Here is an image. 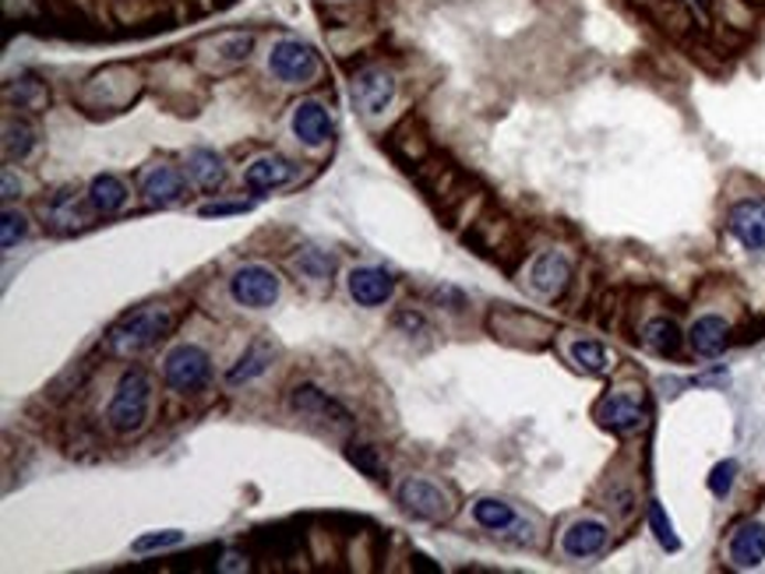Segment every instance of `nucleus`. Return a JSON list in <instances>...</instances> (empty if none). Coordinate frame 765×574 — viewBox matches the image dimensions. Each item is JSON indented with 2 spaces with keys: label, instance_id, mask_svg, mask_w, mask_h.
<instances>
[{
  "label": "nucleus",
  "instance_id": "0eeeda50",
  "mask_svg": "<svg viewBox=\"0 0 765 574\" xmlns=\"http://www.w3.org/2000/svg\"><path fill=\"white\" fill-rule=\"evenodd\" d=\"M396 99H399V74L388 64H364L353 74V103H357V109L367 120L385 117L396 106Z\"/></svg>",
  "mask_w": 765,
  "mask_h": 574
},
{
  "label": "nucleus",
  "instance_id": "39448f33",
  "mask_svg": "<svg viewBox=\"0 0 765 574\" xmlns=\"http://www.w3.org/2000/svg\"><path fill=\"white\" fill-rule=\"evenodd\" d=\"M212 381V353L198 342H177L163 357V384L180 398L201 395Z\"/></svg>",
  "mask_w": 765,
  "mask_h": 574
},
{
  "label": "nucleus",
  "instance_id": "79ce46f5",
  "mask_svg": "<svg viewBox=\"0 0 765 574\" xmlns=\"http://www.w3.org/2000/svg\"><path fill=\"white\" fill-rule=\"evenodd\" d=\"M391 321H396V328H402L406 336H413V331H427V318H423L420 310H413V307H402Z\"/></svg>",
  "mask_w": 765,
  "mask_h": 574
},
{
  "label": "nucleus",
  "instance_id": "7ed1b4c3",
  "mask_svg": "<svg viewBox=\"0 0 765 574\" xmlns=\"http://www.w3.org/2000/svg\"><path fill=\"white\" fill-rule=\"evenodd\" d=\"M156 402V384L145 366H127L106 405V427L117 437H135L148 427Z\"/></svg>",
  "mask_w": 765,
  "mask_h": 574
},
{
  "label": "nucleus",
  "instance_id": "4c0bfd02",
  "mask_svg": "<svg viewBox=\"0 0 765 574\" xmlns=\"http://www.w3.org/2000/svg\"><path fill=\"white\" fill-rule=\"evenodd\" d=\"M737 472H741V466L734 458H723V461H716L713 466V472H709V479H705V487H709V493L713 497H731V490H734V483H737Z\"/></svg>",
  "mask_w": 765,
  "mask_h": 574
},
{
  "label": "nucleus",
  "instance_id": "4468645a",
  "mask_svg": "<svg viewBox=\"0 0 765 574\" xmlns=\"http://www.w3.org/2000/svg\"><path fill=\"white\" fill-rule=\"evenodd\" d=\"M188 170H180L174 162H148L138 173V191L148 205L156 209H174L188 198Z\"/></svg>",
  "mask_w": 765,
  "mask_h": 574
},
{
  "label": "nucleus",
  "instance_id": "aec40b11",
  "mask_svg": "<svg viewBox=\"0 0 765 574\" xmlns=\"http://www.w3.org/2000/svg\"><path fill=\"white\" fill-rule=\"evenodd\" d=\"M726 233H731L744 251H765V198H741L726 212Z\"/></svg>",
  "mask_w": 765,
  "mask_h": 574
},
{
  "label": "nucleus",
  "instance_id": "7c9ffc66",
  "mask_svg": "<svg viewBox=\"0 0 765 574\" xmlns=\"http://www.w3.org/2000/svg\"><path fill=\"white\" fill-rule=\"evenodd\" d=\"M88 201H92V209H96L99 215H117L124 205H127V183L117 177V173H99V177H92L88 180Z\"/></svg>",
  "mask_w": 765,
  "mask_h": 574
},
{
  "label": "nucleus",
  "instance_id": "5701e85b",
  "mask_svg": "<svg viewBox=\"0 0 765 574\" xmlns=\"http://www.w3.org/2000/svg\"><path fill=\"white\" fill-rule=\"evenodd\" d=\"M726 561H731V567L737 571H755L765 564V522H758V518H748V522H741L731 540H726Z\"/></svg>",
  "mask_w": 765,
  "mask_h": 574
},
{
  "label": "nucleus",
  "instance_id": "bb28decb",
  "mask_svg": "<svg viewBox=\"0 0 765 574\" xmlns=\"http://www.w3.org/2000/svg\"><path fill=\"white\" fill-rule=\"evenodd\" d=\"M4 99H8V106L35 117V114H43V109L50 106V85L40 78V74L25 71V74H18V78H11L4 85Z\"/></svg>",
  "mask_w": 765,
  "mask_h": 574
},
{
  "label": "nucleus",
  "instance_id": "72a5a7b5",
  "mask_svg": "<svg viewBox=\"0 0 765 574\" xmlns=\"http://www.w3.org/2000/svg\"><path fill=\"white\" fill-rule=\"evenodd\" d=\"M35 145H40V135H35V127L29 120L22 117L4 120V159L8 162H25L35 152Z\"/></svg>",
  "mask_w": 765,
  "mask_h": 574
},
{
  "label": "nucleus",
  "instance_id": "473e14b6",
  "mask_svg": "<svg viewBox=\"0 0 765 574\" xmlns=\"http://www.w3.org/2000/svg\"><path fill=\"white\" fill-rule=\"evenodd\" d=\"M568 360L589 378H604L614 370V353L596 339H572L568 342Z\"/></svg>",
  "mask_w": 765,
  "mask_h": 574
},
{
  "label": "nucleus",
  "instance_id": "1a4fd4ad",
  "mask_svg": "<svg viewBox=\"0 0 765 574\" xmlns=\"http://www.w3.org/2000/svg\"><path fill=\"white\" fill-rule=\"evenodd\" d=\"M396 501L409 518H417V522H448V518L455 514L452 493L423 476H406L396 490Z\"/></svg>",
  "mask_w": 765,
  "mask_h": 574
},
{
  "label": "nucleus",
  "instance_id": "6e6552de",
  "mask_svg": "<svg viewBox=\"0 0 765 574\" xmlns=\"http://www.w3.org/2000/svg\"><path fill=\"white\" fill-rule=\"evenodd\" d=\"M596 423L618 437L646 431L649 410H646L642 387H614V392H607L600 402H596Z\"/></svg>",
  "mask_w": 765,
  "mask_h": 574
},
{
  "label": "nucleus",
  "instance_id": "a19ab883",
  "mask_svg": "<svg viewBox=\"0 0 765 574\" xmlns=\"http://www.w3.org/2000/svg\"><path fill=\"white\" fill-rule=\"evenodd\" d=\"M8 18H40L46 11V0H4Z\"/></svg>",
  "mask_w": 765,
  "mask_h": 574
},
{
  "label": "nucleus",
  "instance_id": "dca6fc26",
  "mask_svg": "<svg viewBox=\"0 0 765 574\" xmlns=\"http://www.w3.org/2000/svg\"><path fill=\"white\" fill-rule=\"evenodd\" d=\"M290 131L304 148H325L335 138V120L322 99H301L290 109Z\"/></svg>",
  "mask_w": 765,
  "mask_h": 574
},
{
  "label": "nucleus",
  "instance_id": "a211bd4d",
  "mask_svg": "<svg viewBox=\"0 0 765 574\" xmlns=\"http://www.w3.org/2000/svg\"><path fill=\"white\" fill-rule=\"evenodd\" d=\"M610 543V525L604 522V518H575V522L565 525L562 532V553L568 561H593L600 557V553L607 550Z\"/></svg>",
  "mask_w": 765,
  "mask_h": 574
},
{
  "label": "nucleus",
  "instance_id": "4be33fe9",
  "mask_svg": "<svg viewBox=\"0 0 765 574\" xmlns=\"http://www.w3.org/2000/svg\"><path fill=\"white\" fill-rule=\"evenodd\" d=\"M388 152L396 162H402L406 170H417L423 159H431V138H427L423 124L417 117H402L388 135Z\"/></svg>",
  "mask_w": 765,
  "mask_h": 574
},
{
  "label": "nucleus",
  "instance_id": "a878e982",
  "mask_svg": "<svg viewBox=\"0 0 765 574\" xmlns=\"http://www.w3.org/2000/svg\"><path fill=\"white\" fill-rule=\"evenodd\" d=\"M109 14L127 29H166L170 22V0H109Z\"/></svg>",
  "mask_w": 765,
  "mask_h": 574
},
{
  "label": "nucleus",
  "instance_id": "f257e3e1",
  "mask_svg": "<svg viewBox=\"0 0 765 574\" xmlns=\"http://www.w3.org/2000/svg\"><path fill=\"white\" fill-rule=\"evenodd\" d=\"M142 92H145V74L138 67L106 64L82 82V88L74 92V103L92 117H114L135 106L142 99Z\"/></svg>",
  "mask_w": 765,
  "mask_h": 574
},
{
  "label": "nucleus",
  "instance_id": "cd10ccee",
  "mask_svg": "<svg viewBox=\"0 0 765 574\" xmlns=\"http://www.w3.org/2000/svg\"><path fill=\"white\" fill-rule=\"evenodd\" d=\"M184 166H188L191 183L205 194H219L222 183H227V162H222V156L212 152V148H191Z\"/></svg>",
  "mask_w": 765,
  "mask_h": 574
},
{
  "label": "nucleus",
  "instance_id": "a18cd8bd",
  "mask_svg": "<svg viewBox=\"0 0 765 574\" xmlns=\"http://www.w3.org/2000/svg\"><path fill=\"white\" fill-rule=\"evenodd\" d=\"M191 4L198 8V11H212V8H219L222 0H191Z\"/></svg>",
  "mask_w": 765,
  "mask_h": 574
},
{
  "label": "nucleus",
  "instance_id": "c756f323",
  "mask_svg": "<svg viewBox=\"0 0 765 574\" xmlns=\"http://www.w3.org/2000/svg\"><path fill=\"white\" fill-rule=\"evenodd\" d=\"M684 342H688V336L681 331V325L674 318H663V313H660V318L646 321V328H642V346L649 349V353H657V357L674 360L684 349Z\"/></svg>",
  "mask_w": 765,
  "mask_h": 574
},
{
  "label": "nucleus",
  "instance_id": "9b49d317",
  "mask_svg": "<svg viewBox=\"0 0 765 574\" xmlns=\"http://www.w3.org/2000/svg\"><path fill=\"white\" fill-rule=\"evenodd\" d=\"M488 328L494 339L509 342V346H522V349H539L554 336L551 321L536 318V313H526V310H515V307H494L488 318Z\"/></svg>",
  "mask_w": 765,
  "mask_h": 574
},
{
  "label": "nucleus",
  "instance_id": "2f4dec72",
  "mask_svg": "<svg viewBox=\"0 0 765 574\" xmlns=\"http://www.w3.org/2000/svg\"><path fill=\"white\" fill-rule=\"evenodd\" d=\"M290 268L296 279L304 283H318V286H328L332 283V272H335V257L322 247H296V254L290 257Z\"/></svg>",
  "mask_w": 765,
  "mask_h": 574
},
{
  "label": "nucleus",
  "instance_id": "c03bdc74",
  "mask_svg": "<svg viewBox=\"0 0 765 574\" xmlns=\"http://www.w3.org/2000/svg\"><path fill=\"white\" fill-rule=\"evenodd\" d=\"M14 198H22V183H14V173L4 170V201H14Z\"/></svg>",
  "mask_w": 765,
  "mask_h": 574
},
{
  "label": "nucleus",
  "instance_id": "f03ea898",
  "mask_svg": "<svg viewBox=\"0 0 765 574\" xmlns=\"http://www.w3.org/2000/svg\"><path fill=\"white\" fill-rule=\"evenodd\" d=\"M177 328V310L166 304H145L138 310L124 313V318L106 331L103 349L109 357L120 360H135L148 353L153 346H159L170 331Z\"/></svg>",
  "mask_w": 765,
  "mask_h": 574
},
{
  "label": "nucleus",
  "instance_id": "393cba45",
  "mask_svg": "<svg viewBox=\"0 0 765 574\" xmlns=\"http://www.w3.org/2000/svg\"><path fill=\"white\" fill-rule=\"evenodd\" d=\"M731 346V321L720 318V313H702L695 325L688 328V349L699 360H716L723 349Z\"/></svg>",
  "mask_w": 765,
  "mask_h": 574
},
{
  "label": "nucleus",
  "instance_id": "c85d7f7f",
  "mask_svg": "<svg viewBox=\"0 0 765 574\" xmlns=\"http://www.w3.org/2000/svg\"><path fill=\"white\" fill-rule=\"evenodd\" d=\"M272 360H275L272 342H269V339H254V342L244 349V353L237 357V363L227 370V384H230V387H240V384L258 381L261 374H269Z\"/></svg>",
  "mask_w": 765,
  "mask_h": 574
},
{
  "label": "nucleus",
  "instance_id": "f8f14e48",
  "mask_svg": "<svg viewBox=\"0 0 765 574\" xmlns=\"http://www.w3.org/2000/svg\"><path fill=\"white\" fill-rule=\"evenodd\" d=\"M43 226L50 233H74V230H88L92 226V219H96L99 212L92 209V201H88V191L82 188H61V191H53L43 205Z\"/></svg>",
  "mask_w": 765,
  "mask_h": 574
},
{
  "label": "nucleus",
  "instance_id": "e433bc0d",
  "mask_svg": "<svg viewBox=\"0 0 765 574\" xmlns=\"http://www.w3.org/2000/svg\"><path fill=\"white\" fill-rule=\"evenodd\" d=\"M25 236H29V215L18 209H4V219H0V247L14 251Z\"/></svg>",
  "mask_w": 765,
  "mask_h": 574
},
{
  "label": "nucleus",
  "instance_id": "ddd939ff",
  "mask_svg": "<svg viewBox=\"0 0 765 574\" xmlns=\"http://www.w3.org/2000/svg\"><path fill=\"white\" fill-rule=\"evenodd\" d=\"M290 413L301 416L307 423H322V427H353V413L339 398H332L328 392H322L318 384H296L290 392Z\"/></svg>",
  "mask_w": 765,
  "mask_h": 574
},
{
  "label": "nucleus",
  "instance_id": "f704fd0d",
  "mask_svg": "<svg viewBox=\"0 0 765 574\" xmlns=\"http://www.w3.org/2000/svg\"><path fill=\"white\" fill-rule=\"evenodd\" d=\"M346 458L349 466L357 469L367 479H385V455L375 448V444H364V440H349L346 444Z\"/></svg>",
  "mask_w": 765,
  "mask_h": 574
},
{
  "label": "nucleus",
  "instance_id": "9d476101",
  "mask_svg": "<svg viewBox=\"0 0 765 574\" xmlns=\"http://www.w3.org/2000/svg\"><path fill=\"white\" fill-rule=\"evenodd\" d=\"M279 293H283V279L275 268L261 262H248L230 275V300L244 310H269L279 300Z\"/></svg>",
  "mask_w": 765,
  "mask_h": 574
},
{
  "label": "nucleus",
  "instance_id": "37998d69",
  "mask_svg": "<svg viewBox=\"0 0 765 574\" xmlns=\"http://www.w3.org/2000/svg\"><path fill=\"white\" fill-rule=\"evenodd\" d=\"M434 300H438V304H452V310H462V307H465V296H462L459 289H452V286L434 289Z\"/></svg>",
  "mask_w": 765,
  "mask_h": 574
},
{
  "label": "nucleus",
  "instance_id": "b1692460",
  "mask_svg": "<svg viewBox=\"0 0 765 574\" xmlns=\"http://www.w3.org/2000/svg\"><path fill=\"white\" fill-rule=\"evenodd\" d=\"M462 240H465V247H473L483 257H501V254H505L515 244V240H512V222L501 219V215H480V219H473L470 233H465Z\"/></svg>",
  "mask_w": 765,
  "mask_h": 574
},
{
  "label": "nucleus",
  "instance_id": "ea45409f",
  "mask_svg": "<svg viewBox=\"0 0 765 574\" xmlns=\"http://www.w3.org/2000/svg\"><path fill=\"white\" fill-rule=\"evenodd\" d=\"M251 212V201H212V205H201V219H222V215H244Z\"/></svg>",
  "mask_w": 765,
  "mask_h": 574
},
{
  "label": "nucleus",
  "instance_id": "20e7f679",
  "mask_svg": "<svg viewBox=\"0 0 765 574\" xmlns=\"http://www.w3.org/2000/svg\"><path fill=\"white\" fill-rule=\"evenodd\" d=\"M265 71L283 88H311L325 78V61L301 35H275L265 53Z\"/></svg>",
  "mask_w": 765,
  "mask_h": 574
},
{
  "label": "nucleus",
  "instance_id": "6ab92c4d",
  "mask_svg": "<svg viewBox=\"0 0 765 574\" xmlns=\"http://www.w3.org/2000/svg\"><path fill=\"white\" fill-rule=\"evenodd\" d=\"M346 289H349V300L357 307H385L391 296H396V275L388 268L378 265H360V268H349L346 275Z\"/></svg>",
  "mask_w": 765,
  "mask_h": 574
},
{
  "label": "nucleus",
  "instance_id": "423d86ee",
  "mask_svg": "<svg viewBox=\"0 0 765 574\" xmlns=\"http://www.w3.org/2000/svg\"><path fill=\"white\" fill-rule=\"evenodd\" d=\"M258 46V35L254 32H216V35H205V40L195 43V64L205 71V74H212V78H222V74H233L240 71L248 61H251V53Z\"/></svg>",
  "mask_w": 765,
  "mask_h": 574
},
{
  "label": "nucleus",
  "instance_id": "412c9836",
  "mask_svg": "<svg viewBox=\"0 0 765 574\" xmlns=\"http://www.w3.org/2000/svg\"><path fill=\"white\" fill-rule=\"evenodd\" d=\"M473 522L483 529V532H494V535H515V543H533V535H530V525L522 522L518 511L509 504V501H501V497H480V501L473 504Z\"/></svg>",
  "mask_w": 765,
  "mask_h": 574
},
{
  "label": "nucleus",
  "instance_id": "f3484780",
  "mask_svg": "<svg viewBox=\"0 0 765 574\" xmlns=\"http://www.w3.org/2000/svg\"><path fill=\"white\" fill-rule=\"evenodd\" d=\"M296 177H301V162H293L279 152H265L248 162L244 188L251 194H272V191H283L290 183H296Z\"/></svg>",
  "mask_w": 765,
  "mask_h": 574
},
{
  "label": "nucleus",
  "instance_id": "c9c22d12",
  "mask_svg": "<svg viewBox=\"0 0 765 574\" xmlns=\"http://www.w3.org/2000/svg\"><path fill=\"white\" fill-rule=\"evenodd\" d=\"M646 522H649L652 535H657V543H660L667 553H678V550H681V540H678V532H674V522L667 518V511H663L660 501H649Z\"/></svg>",
  "mask_w": 765,
  "mask_h": 574
},
{
  "label": "nucleus",
  "instance_id": "58836bf2",
  "mask_svg": "<svg viewBox=\"0 0 765 574\" xmlns=\"http://www.w3.org/2000/svg\"><path fill=\"white\" fill-rule=\"evenodd\" d=\"M180 543H184V532L180 529H163V532L138 535V540L130 543V550H135V553H153V550H174Z\"/></svg>",
  "mask_w": 765,
  "mask_h": 574
},
{
  "label": "nucleus",
  "instance_id": "2eb2a0df",
  "mask_svg": "<svg viewBox=\"0 0 765 574\" xmlns=\"http://www.w3.org/2000/svg\"><path fill=\"white\" fill-rule=\"evenodd\" d=\"M575 265L565 251H539L526 268V289L539 300H557L572 286Z\"/></svg>",
  "mask_w": 765,
  "mask_h": 574
}]
</instances>
